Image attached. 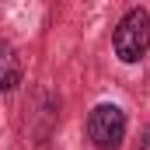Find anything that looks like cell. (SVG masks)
Segmentation results:
<instances>
[{
  "label": "cell",
  "instance_id": "1",
  "mask_svg": "<svg viewBox=\"0 0 150 150\" xmlns=\"http://www.w3.org/2000/svg\"><path fill=\"white\" fill-rule=\"evenodd\" d=\"M112 49L119 63H140L150 52V11L147 7H129L112 32Z\"/></svg>",
  "mask_w": 150,
  "mask_h": 150
},
{
  "label": "cell",
  "instance_id": "2",
  "mask_svg": "<svg viewBox=\"0 0 150 150\" xmlns=\"http://www.w3.org/2000/svg\"><path fill=\"white\" fill-rule=\"evenodd\" d=\"M126 129H129L126 112L112 101H101L87 112V140L94 150H122Z\"/></svg>",
  "mask_w": 150,
  "mask_h": 150
},
{
  "label": "cell",
  "instance_id": "4",
  "mask_svg": "<svg viewBox=\"0 0 150 150\" xmlns=\"http://www.w3.org/2000/svg\"><path fill=\"white\" fill-rule=\"evenodd\" d=\"M136 150H150V126L143 129V136H140V147H136Z\"/></svg>",
  "mask_w": 150,
  "mask_h": 150
},
{
  "label": "cell",
  "instance_id": "3",
  "mask_svg": "<svg viewBox=\"0 0 150 150\" xmlns=\"http://www.w3.org/2000/svg\"><path fill=\"white\" fill-rule=\"evenodd\" d=\"M21 80H25V63H21V52H18L7 38H0V94L14 91Z\"/></svg>",
  "mask_w": 150,
  "mask_h": 150
}]
</instances>
